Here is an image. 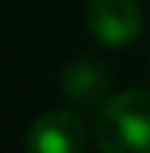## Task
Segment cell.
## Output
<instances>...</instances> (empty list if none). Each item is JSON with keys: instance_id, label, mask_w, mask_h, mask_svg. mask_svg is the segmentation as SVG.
Masks as SVG:
<instances>
[{"instance_id": "obj_1", "label": "cell", "mask_w": 150, "mask_h": 153, "mask_svg": "<svg viewBox=\"0 0 150 153\" xmlns=\"http://www.w3.org/2000/svg\"><path fill=\"white\" fill-rule=\"evenodd\" d=\"M95 143L101 153H150V91L127 88L111 94L95 117Z\"/></svg>"}, {"instance_id": "obj_2", "label": "cell", "mask_w": 150, "mask_h": 153, "mask_svg": "<svg viewBox=\"0 0 150 153\" xmlns=\"http://www.w3.org/2000/svg\"><path fill=\"white\" fill-rule=\"evenodd\" d=\"M88 147V124L72 108L43 111L26 130V153H85Z\"/></svg>"}, {"instance_id": "obj_3", "label": "cell", "mask_w": 150, "mask_h": 153, "mask_svg": "<svg viewBox=\"0 0 150 153\" xmlns=\"http://www.w3.org/2000/svg\"><path fill=\"white\" fill-rule=\"evenodd\" d=\"M88 33L108 49H127L140 39L144 16L137 0H91L85 10Z\"/></svg>"}, {"instance_id": "obj_4", "label": "cell", "mask_w": 150, "mask_h": 153, "mask_svg": "<svg viewBox=\"0 0 150 153\" xmlns=\"http://www.w3.org/2000/svg\"><path fill=\"white\" fill-rule=\"evenodd\" d=\"M59 91L75 108H101L111 98V72L95 56H75L59 72Z\"/></svg>"}]
</instances>
